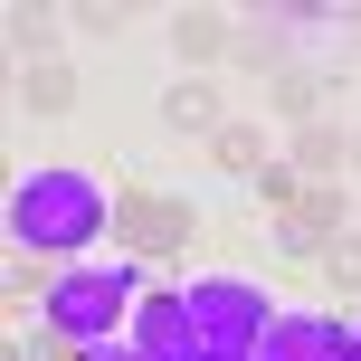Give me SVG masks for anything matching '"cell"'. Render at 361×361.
I'll return each mask as SVG.
<instances>
[{
    "label": "cell",
    "mask_w": 361,
    "mask_h": 361,
    "mask_svg": "<svg viewBox=\"0 0 361 361\" xmlns=\"http://www.w3.org/2000/svg\"><path fill=\"white\" fill-rule=\"evenodd\" d=\"M114 209H124V190L95 162H29L10 180V247L76 267V257H95L114 238Z\"/></svg>",
    "instance_id": "cell-1"
},
{
    "label": "cell",
    "mask_w": 361,
    "mask_h": 361,
    "mask_svg": "<svg viewBox=\"0 0 361 361\" xmlns=\"http://www.w3.org/2000/svg\"><path fill=\"white\" fill-rule=\"evenodd\" d=\"M152 286H162V276H152L143 257H76V267H57V286L38 295V314H48L76 352H86V343L133 333V305H143Z\"/></svg>",
    "instance_id": "cell-2"
},
{
    "label": "cell",
    "mask_w": 361,
    "mask_h": 361,
    "mask_svg": "<svg viewBox=\"0 0 361 361\" xmlns=\"http://www.w3.org/2000/svg\"><path fill=\"white\" fill-rule=\"evenodd\" d=\"M180 305H190V324H200V352H257L267 324L286 314V305L267 295V276H247V267H200V276H180Z\"/></svg>",
    "instance_id": "cell-3"
},
{
    "label": "cell",
    "mask_w": 361,
    "mask_h": 361,
    "mask_svg": "<svg viewBox=\"0 0 361 361\" xmlns=\"http://www.w3.org/2000/svg\"><path fill=\"white\" fill-rule=\"evenodd\" d=\"M190 247H200V209L180 190H124V209H114V257H143V267L171 286V267Z\"/></svg>",
    "instance_id": "cell-4"
},
{
    "label": "cell",
    "mask_w": 361,
    "mask_h": 361,
    "mask_svg": "<svg viewBox=\"0 0 361 361\" xmlns=\"http://www.w3.org/2000/svg\"><path fill=\"white\" fill-rule=\"evenodd\" d=\"M162 48L180 76H219L238 48V10H162Z\"/></svg>",
    "instance_id": "cell-5"
},
{
    "label": "cell",
    "mask_w": 361,
    "mask_h": 361,
    "mask_svg": "<svg viewBox=\"0 0 361 361\" xmlns=\"http://www.w3.org/2000/svg\"><path fill=\"white\" fill-rule=\"evenodd\" d=\"M133 352H152V361H200V324H190V305H180V286H152L143 305H133Z\"/></svg>",
    "instance_id": "cell-6"
},
{
    "label": "cell",
    "mask_w": 361,
    "mask_h": 361,
    "mask_svg": "<svg viewBox=\"0 0 361 361\" xmlns=\"http://www.w3.org/2000/svg\"><path fill=\"white\" fill-rule=\"evenodd\" d=\"M76 57H29V67H10V105L29 114V124H67L76 114Z\"/></svg>",
    "instance_id": "cell-7"
},
{
    "label": "cell",
    "mask_w": 361,
    "mask_h": 361,
    "mask_svg": "<svg viewBox=\"0 0 361 361\" xmlns=\"http://www.w3.org/2000/svg\"><path fill=\"white\" fill-rule=\"evenodd\" d=\"M343 314H314V305H295V314H276V324H267V343H257L247 361H333V352H343Z\"/></svg>",
    "instance_id": "cell-8"
},
{
    "label": "cell",
    "mask_w": 361,
    "mask_h": 361,
    "mask_svg": "<svg viewBox=\"0 0 361 361\" xmlns=\"http://www.w3.org/2000/svg\"><path fill=\"white\" fill-rule=\"evenodd\" d=\"M162 124L190 133V143H219V124H228V95H219V76H171L162 86Z\"/></svg>",
    "instance_id": "cell-9"
},
{
    "label": "cell",
    "mask_w": 361,
    "mask_h": 361,
    "mask_svg": "<svg viewBox=\"0 0 361 361\" xmlns=\"http://www.w3.org/2000/svg\"><path fill=\"white\" fill-rule=\"evenodd\" d=\"M286 171H295V180H343V171H352V124L324 114V124L286 133Z\"/></svg>",
    "instance_id": "cell-10"
},
{
    "label": "cell",
    "mask_w": 361,
    "mask_h": 361,
    "mask_svg": "<svg viewBox=\"0 0 361 361\" xmlns=\"http://www.w3.org/2000/svg\"><path fill=\"white\" fill-rule=\"evenodd\" d=\"M267 133H276V124H257V114H228V124H219V143H209V152H219V171L257 180V171L276 162V152H267Z\"/></svg>",
    "instance_id": "cell-11"
},
{
    "label": "cell",
    "mask_w": 361,
    "mask_h": 361,
    "mask_svg": "<svg viewBox=\"0 0 361 361\" xmlns=\"http://www.w3.org/2000/svg\"><path fill=\"white\" fill-rule=\"evenodd\" d=\"M67 38H86V48H124V38H133V10H124V0H86V10H67Z\"/></svg>",
    "instance_id": "cell-12"
},
{
    "label": "cell",
    "mask_w": 361,
    "mask_h": 361,
    "mask_svg": "<svg viewBox=\"0 0 361 361\" xmlns=\"http://www.w3.org/2000/svg\"><path fill=\"white\" fill-rule=\"evenodd\" d=\"M314 276H324L333 295H361V228H333L324 247H314Z\"/></svg>",
    "instance_id": "cell-13"
},
{
    "label": "cell",
    "mask_w": 361,
    "mask_h": 361,
    "mask_svg": "<svg viewBox=\"0 0 361 361\" xmlns=\"http://www.w3.org/2000/svg\"><path fill=\"white\" fill-rule=\"evenodd\" d=\"M57 38H67L57 10H10V57L19 67H29V57H57Z\"/></svg>",
    "instance_id": "cell-14"
},
{
    "label": "cell",
    "mask_w": 361,
    "mask_h": 361,
    "mask_svg": "<svg viewBox=\"0 0 361 361\" xmlns=\"http://www.w3.org/2000/svg\"><path fill=\"white\" fill-rule=\"evenodd\" d=\"M324 238H333V228H314L305 209H276V219H267V247L286 257V267H295V257H314V247H324Z\"/></svg>",
    "instance_id": "cell-15"
},
{
    "label": "cell",
    "mask_w": 361,
    "mask_h": 361,
    "mask_svg": "<svg viewBox=\"0 0 361 361\" xmlns=\"http://www.w3.org/2000/svg\"><path fill=\"white\" fill-rule=\"evenodd\" d=\"M333 361H361V324H352V333H343V352H333Z\"/></svg>",
    "instance_id": "cell-16"
},
{
    "label": "cell",
    "mask_w": 361,
    "mask_h": 361,
    "mask_svg": "<svg viewBox=\"0 0 361 361\" xmlns=\"http://www.w3.org/2000/svg\"><path fill=\"white\" fill-rule=\"evenodd\" d=\"M343 180H352V190H361V124H352V171H343Z\"/></svg>",
    "instance_id": "cell-17"
},
{
    "label": "cell",
    "mask_w": 361,
    "mask_h": 361,
    "mask_svg": "<svg viewBox=\"0 0 361 361\" xmlns=\"http://www.w3.org/2000/svg\"><path fill=\"white\" fill-rule=\"evenodd\" d=\"M200 361H247V352H200Z\"/></svg>",
    "instance_id": "cell-18"
},
{
    "label": "cell",
    "mask_w": 361,
    "mask_h": 361,
    "mask_svg": "<svg viewBox=\"0 0 361 361\" xmlns=\"http://www.w3.org/2000/svg\"><path fill=\"white\" fill-rule=\"evenodd\" d=\"M352 324H361V314H352Z\"/></svg>",
    "instance_id": "cell-19"
}]
</instances>
